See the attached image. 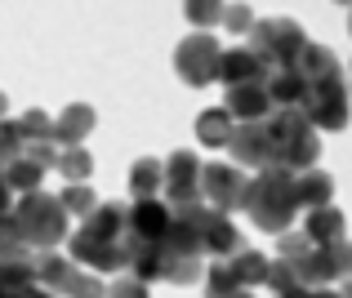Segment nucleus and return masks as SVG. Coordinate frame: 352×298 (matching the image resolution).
I'll return each instance as SVG.
<instances>
[{"label": "nucleus", "mask_w": 352, "mask_h": 298, "mask_svg": "<svg viewBox=\"0 0 352 298\" xmlns=\"http://www.w3.org/2000/svg\"><path fill=\"white\" fill-rule=\"evenodd\" d=\"M303 80V98L299 111L317 134H335L352 120V89H348V71L339 67V58L326 49V45H303L299 62H294Z\"/></svg>", "instance_id": "obj_1"}, {"label": "nucleus", "mask_w": 352, "mask_h": 298, "mask_svg": "<svg viewBox=\"0 0 352 298\" xmlns=\"http://www.w3.org/2000/svg\"><path fill=\"white\" fill-rule=\"evenodd\" d=\"M245 214H250V222H254V227L272 231V236L290 231L294 218H299V200H294V174L281 170V165H263V170L250 179Z\"/></svg>", "instance_id": "obj_2"}, {"label": "nucleus", "mask_w": 352, "mask_h": 298, "mask_svg": "<svg viewBox=\"0 0 352 298\" xmlns=\"http://www.w3.org/2000/svg\"><path fill=\"white\" fill-rule=\"evenodd\" d=\"M263 129H267V143H272V165H281L290 174L317 170L321 134L303 120L299 107H272L263 116Z\"/></svg>", "instance_id": "obj_3"}, {"label": "nucleus", "mask_w": 352, "mask_h": 298, "mask_svg": "<svg viewBox=\"0 0 352 298\" xmlns=\"http://www.w3.org/2000/svg\"><path fill=\"white\" fill-rule=\"evenodd\" d=\"M9 218H14L18 240L27 245V254H36V249H58L63 240H67V209H63L58 196H50V192H23V196L14 200V209H9Z\"/></svg>", "instance_id": "obj_4"}, {"label": "nucleus", "mask_w": 352, "mask_h": 298, "mask_svg": "<svg viewBox=\"0 0 352 298\" xmlns=\"http://www.w3.org/2000/svg\"><path fill=\"white\" fill-rule=\"evenodd\" d=\"M245 45L258 54V62H263L267 71H276V67H294V62H299L303 45H308V32H303L294 18L276 14V18H258V23L250 27Z\"/></svg>", "instance_id": "obj_5"}, {"label": "nucleus", "mask_w": 352, "mask_h": 298, "mask_svg": "<svg viewBox=\"0 0 352 298\" xmlns=\"http://www.w3.org/2000/svg\"><path fill=\"white\" fill-rule=\"evenodd\" d=\"M179 222H188L192 231H197V245H201V258H210V263H223V258H232L236 249H245V240H241V227L228 214L210 209L206 200L192 205V209L179 214Z\"/></svg>", "instance_id": "obj_6"}, {"label": "nucleus", "mask_w": 352, "mask_h": 298, "mask_svg": "<svg viewBox=\"0 0 352 298\" xmlns=\"http://www.w3.org/2000/svg\"><path fill=\"white\" fill-rule=\"evenodd\" d=\"M219 58H223V45L214 41V32H192L174 45V76L188 89L214 85L219 80Z\"/></svg>", "instance_id": "obj_7"}, {"label": "nucleus", "mask_w": 352, "mask_h": 298, "mask_svg": "<svg viewBox=\"0 0 352 298\" xmlns=\"http://www.w3.org/2000/svg\"><path fill=\"white\" fill-rule=\"evenodd\" d=\"M197 187H201V200H206L210 209L228 214V218H232L236 209H245V200H250V179H245V170H241V165L206 161V165H201Z\"/></svg>", "instance_id": "obj_8"}, {"label": "nucleus", "mask_w": 352, "mask_h": 298, "mask_svg": "<svg viewBox=\"0 0 352 298\" xmlns=\"http://www.w3.org/2000/svg\"><path fill=\"white\" fill-rule=\"evenodd\" d=\"M201 156L197 152H188V147H179V152L170 156V161L161 165L165 170V209H170V218H179L183 209H192V205H201V187H197V179H201Z\"/></svg>", "instance_id": "obj_9"}, {"label": "nucleus", "mask_w": 352, "mask_h": 298, "mask_svg": "<svg viewBox=\"0 0 352 298\" xmlns=\"http://www.w3.org/2000/svg\"><path fill=\"white\" fill-rule=\"evenodd\" d=\"M67 254H72L76 267H85V272H94V276H112V272L125 267L120 240H103V236H94V231H85V227H76L67 236Z\"/></svg>", "instance_id": "obj_10"}, {"label": "nucleus", "mask_w": 352, "mask_h": 298, "mask_svg": "<svg viewBox=\"0 0 352 298\" xmlns=\"http://www.w3.org/2000/svg\"><path fill=\"white\" fill-rule=\"evenodd\" d=\"M228 152L236 156V165H245V170H263V165H272V143H267V129L263 120H236L232 125V138H228Z\"/></svg>", "instance_id": "obj_11"}, {"label": "nucleus", "mask_w": 352, "mask_h": 298, "mask_svg": "<svg viewBox=\"0 0 352 298\" xmlns=\"http://www.w3.org/2000/svg\"><path fill=\"white\" fill-rule=\"evenodd\" d=\"M170 209H165V200L156 196V200H134L129 205V214H125V236H134V240H147V245H156V240L165 236V227H170Z\"/></svg>", "instance_id": "obj_12"}, {"label": "nucleus", "mask_w": 352, "mask_h": 298, "mask_svg": "<svg viewBox=\"0 0 352 298\" xmlns=\"http://www.w3.org/2000/svg\"><path fill=\"white\" fill-rule=\"evenodd\" d=\"M98 111L89 102H67V107L54 116V147H85V138L94 134Z\"/></svg>", "instance_id": "obj_13"}, {"label": "nucleus", "mask_w": 352, "mask_h": 298, "mask_svg": "<svg viewBox=\"0 0 352 298\" xmlns=\"http://www.w3.org/2000/svg\"><path fill=\"white\" fill-rule=\"evenodd\" d=\"M267 80V67L258 62V54L250 45H236V49H223L219 58V85H263Z\"/></svg>", "instance_id": "obj_14"}, {"label": "nucleus", "mask_w": 352, "mask_h": 298, "mask_svg": "<svg viewBox=\"0 0 352 298\" xmlns=\"http://www.w3.org/2000/svg\"><path fill=\"white\" fill-rule=\"evenodd\" d=\"M344 209H335V205H321V209H308L303 214V236H308V245H335V240H344Z\"/></svg>", "instance_id": "obj_15"}, {"label": "nucleus", "mask_w": 352, "mask_h": 298, "mask_svg": "<svg viewBox=\"0 0 352 298\" xmlns=\"http://www.w3.org/2000/svg\"><path fill=\"white\" fill-rule=\"evenodd\" d=\"M294 200H299V214L321 209V205H335V179H330L326 170L294 174Z\"/></svg>", "instance_id": "obj_16"}, {"label": "nucleus", "mask_w": 352, "mask_h": 298, "mask_svg": "<svg viewBox=\"0 0 352 298\" xmlns=\"http://www.w3.org/2000/svg\"><path fill=\"white\" fill-rule=\"evenodd\" d=\"M223 111L232 120H263L267 111H272V102H267L263 85H232L228 98H223Z\"/></svg>", "instance_id": "obj_17"}, {"label": "nucleus", "mask_w": 352, "mask_h": 298, "mask_svg": "<svg viewBox=\"0 0 352 298\" xmlns=\"http://www.w3.org/2000/svg\"><path fill=\"white\" fill-rule=\"evenodd\" d=\"M223 263L232 267V276H236V285H241V290H258V285L267 281V263H272V258L245 245V249H236L232 258H223Z\"/></svg>", "instance_id": "obj_18"}, {"label": "nucleus", "mask_w": 352, "mask_h": 298, "mask_svg": "<svg viewBox=\"0 0 352 298\" xmlns=\"http://www.w3.org/2000/svg\"><path fill=\"white\" fill-rule=\"evenodd\" d=\"M165 187V170L161 161H152V156H138L134 165H129V192H134V200H156Z\"/></svg>", "instance_id": "obj_19"}, {"label": "nucleus", "mask_w": 352, "mask_h": 298, "mask_svg": "<svg viewBox=\"0 0 352 298\" xmlns=\"http://www.w3.org/2000/svg\"><path fill=\"white\" fill-rule=\"evenodd\" d=\"M50 294H67V298H107L103 276L85 272V267H76V263H67V272L54 281V290H50Z\"/></svg>", "instance_id": "obj_20"}, {"label": "nucleus", "mask_w": 352, "mask_h": 298, "mask_svg": "<svg viewBox=\"0 0 352 298\" xmlns=\"http://www.w3.org/2000/svg\"><path fill=\"white\" fill-rule=\"evenodd\" d=\"M263 89H267V102H272V107H299V98H303V80H299V71H294V67L267 71Z\"/></svg>", "instance_id": "obj_21"}, {"label": "nucleus", "mask_w": 352, "mask_h": 298, "mask_svg": "<svg viewBox=\"0 0 352 298\" xmlns=\"http://www.w3.org/2000/svg\"><path fill=\"white\" fill-rule=\"evenodd\" d=\"M232 125H236V120L228 116L223 107H206V111L197 116V143H201V147H228Z\"/></svg>", "instance_id": "obj_22"}, {"label": "nucleus", "mask_w": 352, "mask_h": 298, "mask_svg": "<svg viewBox=\"0 0 352 298\" xmlns=\"http://www.w3.org/2000/svg\"><path fill=\"white\" fill-rule=\"evenodd\" d=\"M125 214H129V205H94L85 214V231H94L103 240H120L125 236Z\"/></svg>", "instance_id": "obj_23"}, {"label": "nucleus", "mask_w": 352, "mask_h": 298, "mask_svg": "<svg viewBox=\"0 0 352 298\" xmlns=\"http://www.w3.org/2000/svg\"><path fill=\"white\" fill-rule=\"evenodd\" d=\"M14 129H18V143H54V116L50 111H41V107H32V111H23V116L14 120Z\"/></svg>", "instance_id": "obj_24"}, {"label": "nucleus", "mask_w": 352, "mask_h": 298, "mask_svg": "<svg viewBox=\"0 0 352 298\" xmlns=\"http://www.w3.org/2000/svg\"><path fill=\"white\" fill-rule=\"evenodd\" d=\"M5 183H9V192H18V196H23V192H41L45 170H41V165H32L23 152H18L14 161L5 165Z\"/></svg>", "instance_id": "obj_25"}, {"label": "nucleus", "mask_w": 352, "mask_h": 298, "mask_svg": "<svg viewBox=\"0 0 352 298\" xmlns=\"http://www.w3.org/2000/svg\"><path fill=\"white\" fill-rule=\"evenodd\" d=\"M54 170H58L67 183H89V174H94V156H89L85 147H58V165H54Z\"/></svg>", "instance_id": "obj_26"}, {"label": "nucleus", "mask_w": 352, "mask_h": 298, "mask_svg": "<svg viewBox=\"0 0 352 298\" xmlns=\"http://www.w3.org/2000/svg\"><path fill=\"white\" fill-rule=\"evenodd\" d=\"M223 5L228 0H183V14H188V23L197 32H214L223 23Z\"/></svg>", "instance_id": "obj_27"}, {"label": "nucleus", "mask_w": 352, "mask_h": 298, "mask_svg": "<svg viewBox=\"0 0 352 298\" xmlns=\"http://www.w3.org/2000/svg\"><path fill=\"white\" fill-rule=\"evenodd\" d=\"M27 285H36L32 254H27V258H5V263H0V290L18 294V290H27Z\"/></svg>", "instance_id": "obj_28"}, {"label": "nucleus", "mask_w": 352, "mask_h": 298, "mask_svg": "<svg viewBox=\"0 0 352 298\" xmlns=\"http://www.w3.org/2000/svg\"><path fill=\"white\" fill-rule=\"evenodd\" d=\"M58 205L67 209V218H72V214H76V218H85V214L98 205V196L89 192V183H67V187H63V196H58Z\"/></svg>", "instance_id": "obj_29"}, {"label": "nucleus", "mask_w": 352, "mask_h": 298, "mask_svg": "<svg viewBox=\"0 0 352 298\" xmlns=\"http://www.w3.org/2000/svg\"><path fill=\"white\" fill-rule=\"evenodd\" d=\"M201 285H206V298H228V294H236V290H241L228 263H210V272L201 276Z\"/></svg>", "instance_id": "obj_30"}, {"label": "nucleus", "mask_w": 352, "mask_h": 298, "mask_svg": "<svg viewBox=\"0 0 352 298\" xmlns=\"http://www.w3.org/2000/svg\"><path fill=\"white\" fill-rule=\"evenodd\" d=\"M254 23H258V18H254V9H250L245 0H228V5H223V23H219V27H228L232 36H241V41H245Z\"/></svg>", "instance_id": "obj_31"}, {"label": "nucleus", "mask_w": 352, "mask_h": 298, "mask_svg": "<svg viewBox=\"0 0 352 298\" xmlns=\"http://www.w3.org/2000/svg\"><path fill=\"white\" fill-rule=\"evenodd\" d=\"M201 276H206L201 258H174V263H165V281L170 285H197Z\"/></svg>", "instance_id": "obj_32"}, {"label": "nucleus", "mask_w": 352, "mask_h": 298, "mask_svg": "<svg viewBox=\"0 0 352 298\" xmlns=\"http://www.w3.org/2000/svg\"><path fill=\"white\" fill-rule=\"evenodd\" d=\"M267 290H272L276 298L281 294H290L294 285H299V276H294V263H285V258H272V263H267Z\"/></svg>", "instance_id": "obj_33"}, {"label": "nucleus", "mask_w": 352, "mask_h": 298, "mask_svg": "<svg viewBox=\"0 0 352 298\" xmlns=\"http://www.w3.org/2000/svg\"><path fill=\"white\" fill-rule=\"evenodd\" d=\"M5 258H27V245L18 240L14 218H9V214H0V263H5Z\"/></svg>", "instance_id": "obj_34"}, {"label": "nucleus", "mask_w": 352, "mask_h": 298, "mask_svg": "<svg viewBox=\"0 0 352 298\" xmlns=\"http://www.w3.org/2000/svg\"><path fill=\"white\" fill-rule=\"evenodd\" d=\"M308 236H303L299 227H290V231H281V236H276V258H285V263H294V258H303L308 254Z\"/></svg>", "instance_id": "obj_35"}, {"label": "nucleus", "mask_w": 352, "mask_h": 298, "mask_svg": "<svg viewBox=\"0 0 352 298\" xmlns=\"http://www.w3.org/2000/svg\"><path fill=\"white\" fill-rule=\"evenodd\" d=\"M23 152V143H18V129H14V120H0V174H5V165L14 161V156Z\"/></svg>", "instance_id": "obj_36"}, {"label": "nucleus", "mask_w": 352, "mask_h": 298, "mask_svg": "<svg viewBox=\"0 0 352 298\" xmlns=\"http://www.w3.org/2000/svg\"><path fill=\"white\" fill-rule=\"evenodd\" d=\"M23 156H27L32 165H41L45 174L58 165V147H54V143H27V147H23Z\"/></svg>", "instance_id": "obj_37"}, {"label": "nucleus", "mask_w": 352, "mask_h": 298, "mask_svg": "<svg viewBox=\"0 0 352 298\" xmlns=\"http://www.w3.org/2000/svg\"><path fill=\"white\" fill-rule=\"evenodd\" d=\"M147 290H152V285L134 281V276H120V281L107 285V298H147Z\"/></svg>", "instance_id": "obj_38"}, {"label": "nucleus", "mask_w": 352, "mask_h": 298, "mask_svg": "<svg viewBox=\"0 0 352 298\" xmlns=\"http://www.w3.org/2000/svg\"><path fill=\"white\" fill-rule=\"evenodd\" d=\"M9 209H14V192H9L5 174H0V214H9Z\"/></svg>", "instance_id": "obj_39"}, {"label": "nucleus", "mask_w": 352, "mask_h": 298, "mask_svg": "<svg viewBox=\"0 0 352 298\" xmlns=\"http://www.w3.org/2000/svg\"><path fill=\"white\" fill-rule=\"evenodd\" d=\"M14 298H58V294H50L45 285H27V290H18Z\"/></svg>", "instance_id": "obj_40"}, {"label": "nucleus", "mask_w": 352, "mask_h": 298, "mask_svg": "<svg viewBox=\"0 0 352 298\" xmlns=\"http://www.w3.org/2000/svg\"><path fill=\"white\" fill-rule=\"evenodd\" d=\"M335 290H339V298H352V276H348V281H339Z\"/></svg>", "instance_id": "obj_41"}, {"label": "nucleus", "mask_w": 352, "mask_h": 298, "mask_svg": "<svg viewBox=\"0 0 352 298\" xmlns=\"http://www.w3.org/2000/svg\"><path fill=\"white\" fill-rule=\"evenodd\" d=\"M9 116V98H5V89H0V120Z\"/></svg>", "instance_id": "obj_42"}, {"label": "nucleus", "mask_w": 352, "mask_h": 298, "mask_svg": "<svg viewBox=\"0 0 352 298\" xmlns=\"http://www.w3.org/2000/svg\"><path fill=\"white\" fill-rule=\"evenodd\" d=\"M228 298H254V290H236V294H228Z\"/></svg>", "instance_id": "obj_43"}, {"label": "nucleus", "mask_w": 352, "mask_h": 298, "mask_svg": "<svg viewBox=\"0 0 352 298\" xmlns=\"http://www.w3.org/2000/svg\"><path fill=\"white\" fill-rule=\"evenodd\" d=\"M348 9H352V5H348ZM348 36H352V14H348Z\"/></svg>", "instance_id": "obj_44"}, {"label": "nucleus", "mask_w": 352, "mask_h": 298, "mask_svg": "<svg viewBox=\"0 0 352 298\" xmlns=\"http://www.w3.org/2000/svg\"><path fill=\"white\" fill-rule=\"evenodd\" d=\"M335 5H352V0H335Z\"/></svg>", "instance_id": "obj_45"}, {"label": "nucleus", "mask_w": 352, "mask_h": 298, "mask_svg": "<svg viewBox=\"0 0 352 298\" xmlns=\"http://www.w3.org/2000/svg\"><path fill=\"white\" fill-rule=\"evenodd\" d=\"M348 89H352V76H348Z\"/></svg>", "instance_id": "obj_46"}]
</instances>
